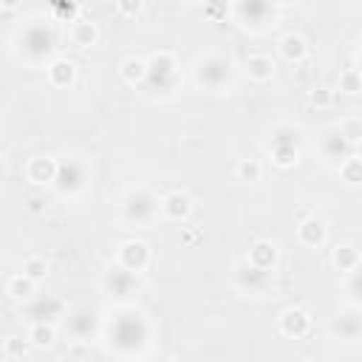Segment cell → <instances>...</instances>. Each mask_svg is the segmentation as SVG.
<instances>
[{"label": "cell", "instance_id": "8992f818", "mask_svg": "<svg viewBox=\"0 0 362 362\" xmlns=\"http://www.w3.org/2000/svg\"><path fill=\"white\" fill-rule=\"evenodd\" d=\"M277 3H266V0H243V3H235L232 6V14L238 20L240 28H249V31H260L266 28L274 17H277Z\"/></svg>", "mask_w": 362, "mask_h": 362}, {"label": "cell", "instance_id": "60d3db41", "mask_svg": "<svg viewBox=\"0 0 362 362\" xmlns=\"http://www.w3.org/2000/svg\"><path fill=\"white\" fill-rule=\"evenodd\" d=\"M158 362H167V359H158Z\"/></svg>", "mask_w": 362, "mask_h": 362}, {"label": "cell", "instance_id": "5b68a950", "mask_svg": "<svg viewBox=\"0 0 362 362\" xmlns=\"http://www.w3.org/2000/svg\"><path fill=\"white\" fill-rule=\"evenodd\" d=\"M181 82V71H178V59L170 51H156L147 59V82L141 85V90H156V93H173Z\"/></svg>", "mask_w": 362, "mask_h": 362}, {"label": "cell", "instance_id": "ac0fdd59", "mask_svg": "<svg viewBox=\"0 0 362 362\" xmlns=\"http://www.w3.org/2000/svg\"><path fill=\"white\" fill-rule=\"evenodd\" d=\"M325 238H328V226H325V221H322V218L308 215V218H303V221L297 223V240H300L303 246L317 249V246H322V243H325Z\"/></svg>", "mask_w": 362, "mask_h": 362}, {"label": "cell", "instance_id": "d6986e66", "mask_svg": "<svg viewBox=\"0 0 362 362\" xmlns=\"http://www.w3.org/2000/svg\"><path fill=\"white\" fill-rule=\"evenodd\" d=\"M45 74H48V82L54 88H68L74 85L76 79V62L68 59V57H54L48 65H45Z\"/></svg>", "mask_w": 362, "mask_h": 362}, {"label": "cell", "instance_id": "d6a6232c", "mask_svg": "<svg viewBox=\"0 0 362 362\" xmlns=\"http://www.w3.org/2000/svg\"><path fill=\"white\" fill-rule=\"evenodd\" d=\"M337 127H339V133L348 139V144H351V147L362 144V119H359V116H345Z\"/></svg>", "mask_w": 362, "mask_h": 362}, {"label": "cell", "instance_id": "e575fe53", "mask_svg": "<svg viewBox=\"0 0 362 362\" xmlns=\"http://www.w3.org/2000/svg\"><path fill=\"white\" fill-rule=\"evenodd\" d=\"M345 294H348V300H351L354 305L362 308V266L354 269V272L345 277Z\"/></svg>", "mask_w": 362, "mask_h": 362}, {"label": "cell", "instance_id": "44dd1931", "mask_svg": "<svg viewBox=\"0 0 362 362\" xmlns=\"http://www.w3.org/2000/svg\"><path fill=\"white\" fill-rule=\"evenodd\" d=\"M68 40H71L76 48H90V45H96V40H99V28H96L93 20L79 17L76 23H71V28H68Z\"/></svg>", "mask_w": 362, "mask_h": 362}, {"label": "cell", "instance_id": "2e32d148", "mask_svg": "<svg viewBox=\"0 0 362 362\" xmlns=\"http://www.w3.org/2000/svg\"><path fill=\"white\" fill-rule=\"evenodd\" d=\"M277 328L288 339H303L308 334V328H311V320H308V314L303 308H286L277 317Z\"/></svg>", "mask_w": 362, "mask_h": 362}, {"label": "cell", "instance_id": "836d02e7", "mask_svg": "<svg viewBox=\"0 0 362 362\" xmlns=\"http://www.w3.org/2000/svg\"><path fill=\"white\" fill-rule=\"evenodd\" d=\"M269 144H300V130L294 124H277L269 133Z\"/></svg>", "mask_w": 362, "mask_h": 362}, {"label": "cell", "instance_id": "4fadbf2b", "mask_svg": "<svg viewBox=\"0 0 362 362\" xmlns=\"http://www.w3.org/2000/svg\"><path fill=\"white\" fill-rule=\"evenodd\" d=\"M328 334L339 342H356L362 339V314L356 311H339L328 320Z\"/></svg>", "mask_w": 362, "mask_h": 362}, {"label": "cell", "instance_id": "7c38bea8", "mask_svg": "<svg viewBox=\"0 0 362 362\" xmlns=\"http://www.w3.org/2000/svg\"><path fill=\"white\" fill-rule=\"evenodd\" d=\"M136 277H139V274H133V272L122 269L119 263H113V266H107V272H105V277H102V286H105V291H107L110 297L127 300V297L136 291V286H139Z\"/></svg>", "mask_w": 362, "mask_h": 362}, {"label": "cell", "instance_id": "ba28073f", "mask_svg": "<svg viewBox=\"0 0 362 362\" xmlns=\"http://www.w3.org/2000/svg\"><path fill=\"white\" fill-rule=\"evenodd\" d=\"M317 147H320L322 161H325V164H331V167H337V170L342 167V161H345V158H351V156H354V147L348 144V139L339 133V127H337V124H331V127H325V130L320 133Z\"/></svg>", "mask_w": 362, "mask_h": 362}, {"label": "cell", "instance_id": "484cf974", "mask_svg": "<svg viewBox=\"0 0 362 362\" xmlns=\"http://www.w3.org/2000/svg\"><path fill=\"white\" fill-rule=\"evenodd\" d=\"M119 74H122V79H124L127 85L141 88V85L147 82V59H141V57H127V59L122 62Z\"/></svg>", "mask_w": 362, "mask_h": 362}, {"label": "cell", "instance_id": "1f68e13d", "mask_svg": "<svg viewBox=\"0 0 362 362\" xmlns=\"http://www.w3.org/2000/svg\"><path fill=\"white\" fill-rule=\"evenodd\" d=\"M339 175H342V181H345V184H351V187L362 184V156H359V153H354L351 158H345V161H342V167H339Z\"/></svg>", "mask_w": 362, "mask_h": 362}, {"label": "cell", "instance_id": "f546056e", "mask_svg": "<svg viewBox=\"0 0 362 362\" xmlns=\"http://www.w3.org/2000/svg\"><path fill=\"white\" fill-rule=\"evenodd\" d=\"M20 272H23L28 280H34V283H42V280L48 277V260H45V257H40V255H28V257L23 260Z\"/></svg>", "mask_w": 362, "mask_h": 362}, {"label": "cell", "instance_id": "f1b7e54d", "mask_svg": "<svg viewBox=\"0 0 362 362\" xmlns=\"http://www.w3.org/2000/svg\"><path fill=\"white\" fill-rule=\"evenodd\" d=\"M263 175V164L257 158H240L235 164V178L243 181V184H257Z\"/></svg>", "mask_w": 362, "mask_h": 362}, {"label": "cell", "instance_id": "e0dca14e", "mask_svg": "<svg viewBox=\"0 0 362 362\" xmlns=\"http://www.w3.org/2000/svg\"><path fill=\"white\" fill-rule=\"evenodd\" d=\"M189 212H192V198H189L187 192L173 189V192L161 195V215H164L167 221L181 223V221H187V218H189Z\"/></svg>", "mask_w": 362, "mask_h": 362}, {"label": "cell", "instance_id": "cb8c5ba5", "mask_svg": "<svg viewBox=\"0 0 362 362\" xmlns=\"http://www.w3.org/2000/svg\"><path fill=\"white\" fill-rule=\"evenodd\" d=\"M331 260H334V266H337L339 272H345V274H351L354 269L362 266V255H359V249L351 246V243H339V246H334Z\"/></svg>", "mask_w": 362, "mask_h": 362}, {"label": "cell", "instance_id": "74e56055", "mask_svg": "<svg viewBox=\"0 0 362 362\" xmlns=\"http://www.w3.org/2000/svg\"><path fill=\"white\" fill-rule=\"evenodd\" d=\"M79 11H82V6H76V3H54V14L65 17L68 23H76L79 20Z\"/></svg>", "mask_w": 362, "mask_h": 362}, {"label": "cell", "instance_id": "7bdbcfd3", "mask_svg": "<svg viewBox=\"0 0 362 362\" xmlns=\"http://www.w3.org/2000/svg\"><path fill=\"white\" fill-rule=\"evenodd\" d=\"M359 59H362V54H359Z\"/></svg>", "mask_w": 362, "mask_h": 362}, {"label": "cell", "instance_id": "9a60e30c", "mask_svg": "<svg viewBox=\"0 0 362 362\" xmlns=\"http://www.w3.org/2000/svg\"><path fill=\"white\" fill-rule=\"evenodd\" d=\"M57 167H59L57 158H51V156H34V158H28V164H25V178H28L34 187H54Z\"/></svg>", "mask_w": 362, "mask_h": 362}, {"label": "cell", "instance_id": "6da1fadb", "mask_svg": "<svg viewBox=\"0 0 362 362\" xmlns=\"http://www.w3.org/2000/svg\"><path fill=\"white\" fill-rule=\"evenodd\" d=\"M105 337H107V348L116 351L119 356H136L150 342V322H147V317L141 311L122 308L107 322Z\"/></svg>", "mask_w": 362, "mask_h": 362}, {"label": "cell", "instance_id": "ffe728a7", "mask_svg": "<svg viewBox=\"0 0 362 362\" xmlns=\"http://www.w3.org/2000/svg\"><path fill=\"white\" fill-rule=\"evenodd\" d=\"M246 260H249L252 266L263 269V272H272V269H274V263H277V246H274V240H266V238L255 240V243L249 246Z\"/></svg>", "mask_w": 362, "mask_h": 362}, {"label": "cell", "instance_id": "d4e9b609", "mask_svg": "<svg viewBox=\"0 0 362 362\" xmlns=\"http://www.w3.org/2000/svg\"><path fill=\"white\" fill-rule=\"evenodd\" d=\"M280 54H283L288 62H300V59H305V54H308V42H305V37H303V34H294V31L283 34V37H280Z\"/></svg>", "mask_w": 362, "mask_h": 362}, {"label": "cell", "instance_id": "277c9868", "mask_svg": "<svg viewBox=\"0 0 362 362\" xmlns=\"http://www.w3.org/2000/svg\"><path fill=\"white\" fill-rule=\"evenodd\" d=\"M158 212H161V198L153 189H147V187H133L122 198V218L130 226L147 229L158 218Z\"/></svg>", "mask_w": 362, "mask_h": 362}, {"label": "cell", "instance_id": "5bb4252c", "mask_svg": "<svg viewBox=\"0 0 362 362\" xmlns=\"http://www.w3.org/2000/svg\"><path fill=\"white\" fill-rule=\"evenodd\" d=\"M23 311L31 322H54L62 314V300L51 297V294H37L34 300H28L23 305Z\"/></svg>", "mask_w": 362, "mask_h": 362}, {"label": "cell", "instance_id": "8d00e7d4", "mask_svg": "<svg viewBox=\"0 0 362 362\" xmlns=\"http://www.w3.org/2000/svg\"><path fill=\"white\" fill-rule=\"evenodd\" d=\"M308 102L314 105V107H331V102H334V90H328V88H314V90H308Z\"/></svg>", "mask_w": 362, "mask_h": 362}, {"label": "cell", "instance_id": "4dcf8cb0", "mask_svg": "<svg viewBox=\"0 0 362 362\" xmlns=\"http://www.w3.org/2000/svg\"><path fill=\"white\" fill-rule=\"evenodd\" d=\"M337 85H339V90L348 93V96L359 93V90H362V71H359V68H342Z\"/></svg>", "mask_w": 362, "mask_h": 362}, {"label": "cell", "instance_id": "b9f144b4", "mask_svg": "<svg viewBox=\"0 0 362 362\" xmlns=\"http://www.w3.org/2000/svg\"><path fill=\"white\" fill-rule=\"evenodd\" d=\"M311 362H320V359H311Z\"/></svg>", "mask_w": 362, "mask_h": 362}, {"label": "cell", "instance_id": "3957f363", "mask_svg": "<svg viewBox=\"0 0 362 362\" xmlns=\"http://www.w3.org/2000/svg\"><path fill=\"white\" fill-rule=\"evenodd\" d=\"M232 71H235V65H232V59L226 57V54H221V51H209V54H204V57H198L195 59V68H192V76H195V82H198V88H204V90H223V88H229V82H232Z\"/></svg>", "mask_w": 362, "mask_h": 362}, {"label": "cell", "instance_id": "9c48e42d", "mask_svg": "<svg viewBox=\"0 0 362 362\" xmlns=\"http://www.w3.org/2000/svg\"><path fill=\"white\" fill-rule=\"evenodd\" d=\"M65 322H68V334L76 339V342H90L96 334H99V311L96 308H90V305H76V308H71L68 311V317H65Z\"/></svg>", "mask_w": 362, "mask_h": 362}, {"label": "cell", "instance_id": "8fae6325", "mask_svg": "<svg viewBox=\"0 0 362 362\" xmlns=\"http://www.w3.org/2000/svg\"><path fill=\"white\" fill-rule=\"evenodd\" d=\"M116 263H119L122 269L133 272V274H141V272L150 266V246H147L144 240H139V238H130V240H124V243L119 246Z\"/></svg>", "mask_w": 362, "mask_h": 362}, {"label": "cell", "instance_id": "603a6c76", "mask_svg": "<svg viewBox=\"0 0 362 362\" xmlns=\"http://www.w3.org/2000/svg\"><path fill=\"white\" fill-rule=\"evenodd\" d=\"M6 294H8L11 300H17V303H28V300L37 297V283L28 280L23 272H17V274H11L8 283H6Z\"/></svg>", "mask_w": 362, "mask_h": 362}, {"label": "cell", "instance_id": "83f0119b", "mask_svg": "<svg viewBox=\"0 0 362 362\" xmlns=\"http://www.w3.org/2000/svg\"><path fill=\"white\" fill-rule=\"evenodd\" d=\"M54 339H57L54 322H31V328H28V342H31L34 348H51Z\"/></svg>", "mask_w": 362, "mask_h": 362}, {"label": "cell", "instance_id": "d590c367", "mask_svg": "<svg viewBox=\"0 0 362 362\" xmlns=\"http://www.w3.org/2000/svg\"><path fill=\"white\" fill-rule=\"evenodd\" d=\"M28 345H31V342H25L23 337H6V339H3V351H6L8 359H20Z\"/></svg>", "mask_w": 362, "mask_h": 362}, {"label": "cell", "instance_id": "4316f807", "mask_svg": "<svg viewBox=\"0 0 362 362\" xmlns=\"http://www.w3.org/2000/svg\"><path fill=\"white\" fill-rule=\"evenodd\" d=\"M269 156L277 167L288 170L300 161V144H269Z\"/></svg>", "mask_w": 362, "mask_h": 362}, {"label": "cell", "instance_id": "ab89813d", "mask_svg": "<svg viewBox=\"0 0 362 362\" xmlns=\"http://www.w3.org/2000/svg\"><path fill=\"white\" fill-rule=\"evenodd\" d=\"M356 45H359V54H362V31H359V37H356Z\"/></svg>", "mask_w": 362, "mask_h": 362}, {"label": "cell", "instance_id": "7a4b0ae2", "mask_svg": "<svg viewBox=\"0 0 362 362\" xmlns=\"http://www.w3.org/2000/svg\"><path fill=\"white\" fill-rule=\"evenodd\" d=\"M14 45H17L14 51H17V57H20L23 62H28V65H42V62H45V65H48V62L54 59L57 37H54L51 23L37 20V23H28V25L20 28Z\"/></svg>", "mask_w": 362, "mask_h": 362}, {"label": "cell", "instance_id": "f35d334b", "mask_svg": "<svg viewBox=\"0 0 362 362\" xmlns=\"http://www.w3.org/2000/svg\"><path fill=\"white\" fill-rule=\"evenodd\" d=\"M116 8H119L122 14H141L144 3H141V0H119V3H116Z\"/></svg>", "mask_w": 362, "mask_h": 362}, {"label": "cell", "instance_id": "30bf717a", "mask_svg": "<svg viewBox=\"0 0 362 362\" xmlns=\"http://www.w3.org/2000/svg\"><path fill=\"white\" fill-rule=\"evenodd\" d=\"M272 283V272H263L257 266H252L249 260L238 263L235 269V288L243 291V294H252V297H260Z\"/></svg>", "mask_w": 362, "mask_h": 362}, {"label": "cell", "instance_id": "7402d4cb", "mask_svg": "<svg viewBox=\"0 0 362 362\" xmlns=\"http://www.w3.org/2000/svg\"><path fill=\"white\" fill-rule=\"evenodd\" d=\"M243 71L255 82H269L274 76V59L269 54H249L243 62Z\"/></svg>", "mask_w": 362, "mask_h": 362}, {"label": "cell", "instance_id": "52a82bcc", "mask_svg": "<svg viewBox=\"0 0 362 362\" xmlns=\"http://www.w3.org/2000/svg\"><path fill=\"white\" fill-rule=\"evenodd\" d=\"M88 187V167L79 158H62L57 167V178H54V189L65 198L79 195Z\"/></svg>", "mask_w": 362, "mask_h": 362}]
</instances>
